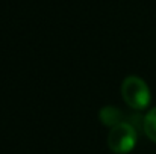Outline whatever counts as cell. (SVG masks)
<instances>
[{
	"mask_svg": "<svg viewBox=\"0 0 156 154\" xmlns=\"http://www.w3.org/2000/svg\"><path fill=\"white\" fill-rule=\"evenodd\" d=\"M99 116H100V119H102V122H103L105 125H109V127H115V125H118V124L127 122V121L124 119L126 115H124L121 110H118L117 107H112V106L103 107V109L100 110Z\"/></svg>",
	"mask_w": 156,
	"mask_h": 154,
	"instance_id": "cell-3",
	"label": "cell"
},
{
	"mask_svg": "<svg viewBox=\"0 0 156 154\" xmlns=\"http://www.w3.org/2000/svg\"><path fill=\"white\" fill-rule=\"evenodd\" d=\"M143 128H144L146 136L156 144V107H153V109L146 115L144 122H143Z\"/></svg>",
	"mask_w": 156,
	"mask_h": 154,
	"instance_id": "cell-4",
	"label": "cell"
},
{
	"mask_svg": "<svg viewBox=\"0 0 156 154\" xmlns=\"http://www.w3.org/2000/svg\"><path fill=\"white\" fill-rule=\"evenodd\" d=\"M136 142V130L130 122H123L111 128L108 135V145L115 154L129 153Z\"/></svg>",
	"mask_w": 156,
	"mask_h": 154,
	"instance_id": "cell-2",
	"label": "cell"
},
{
	"mask_svg": "<svg viewBox=\"0 0 156 154\" xmlns=\"http://www.w3.org/2000/svg\"><path fill=\"white\" fill-rule=\"evenodd\" d=\"M121 95L123 100L132 109H144L150 103V89L146 82L136 76H130L121 83Z\"/></svg>",
	"mask_w": 156,
	"mask_h": 154,
	"instance_id": "cell-1",
	"label": "cell"
}]
</instances>
